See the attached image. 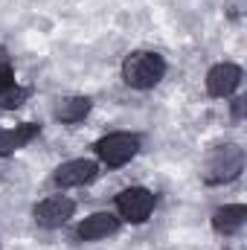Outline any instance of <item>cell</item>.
<instances>
[{"label": "cell", "instance_id": "cell-1", "mask_svg": "<svg viewBox=\"0 0 247 250\" xmlns=\"http://www.w3.org/2000/svg\"><path fill=\"white\" fill-rule=\"evenodd\" d=\"M166 76V59L151 50H134L123 62V82L134 90H151Z\"/></svg>", "mask_w": 247, "mask_h": 250}, {"label": "cell", "instance_id": "cell-2", "mask_svg": "<svg viewBox=\"0 0 247 250\" xmlns=\"http://www.w3.org/2000/svg\"><path fill=\"white\" fill-rule=\"evenodd\" d=\"M242 169H245V148L236 146V143H227V146H218L206 154L201 178L209 187H221V184L236 181L242 175Z\"/></svg>", "mask_w": 247, "mask_h": 250}, {"label": "cell", "instance_id": "cell-3", "mask_svg": "<svg viewBox=\"0 0 247 250\" xmlns=\"http://www.w3.org/2000/svg\"><path fill=\"white\" fill-rule=\"evenodd\" d=\"M93 148H96V154H99V160H102L105 166L120 169V166L131 163V160L137 157V151H140V137H137V134H128V131H114V134L96 140Z\"/></svg>", "mask_w": 247, "mask_h": 250}, {"label": "cell", "instance_id": "cell-4", "mask_svg": "<svg viewBox=\"0 0 247 250\" xmlns=\"http://www.w3.org/2000/svg\"><path fill=\"white\" fill-rule=\"evenodd\" d=\"M157 207V195L145 187H128L117 195V212L120 221L128 224H145Z\"/></svg>", "mask_w": 247, "mask_h": 250}, {"label": "cell", "instance_id": "cell-5", "mask_svg": "<svg viewBox=\"0 0 247 250\" xmlns=\"http://www.w3.org/2000/svg\"><path fill=\"white\" fill-rule=\"evenodd\" d=\"M73 212H76V201H70L67 195H50V198L35 204L32 218L44 230H59V227H64L73 218Z\"/></svg>", "mask_w": 247, "mask_h": 250}, {"label": "cell", "instance_id": "cell-6", "mask_svg": "<svg viewBox=\"0 0 247 250\" xmlns=\"http://www.w3.org/2000/svg\"><path fill=\"white\" fill-rule=\"evenodd\" d=\"M242 67L233 62H221L215 64V67H209V73H206V93L212 96V99H227V96H233L236 90H239V84H242Z\"/></svg>", "mask_w": 247, "mask_h": 250}, {"label": "cell", "instance_id": "cell-7", "mask_svg": "<svg viewBox=\"0 0 247 250\" xmlns=\"http://www.w3.org/2000/svg\"><path fill=\"white\" fill-rule=\"evenodd\" d=\"M96 175H99V163H93L87 157H76V160L62 163L53 172V184L62 189H76V187H84V184L96 181Z\"/></svg>", "mask_w": 247, "mask_h": 250}, {"label": "cell", "instance_id": "cell-8", "mask_svg": "<svg viewBox=\"0 0 247 250\" xmlns=\"http://www.w3.org/2000/svg\"><path fill=\"white\" fill-rule=\"evenodd\" d=\"M117 230H120V215L102 209V212H90L87 218H82L79 227H76V236L82 242H99V239L114 236Z\"/></svg>", "mask_w": 247, "mask_h": 250}, {"label": "cell", "instance_id": "cell-9", "mask_svg": "<svg viewBox=\"0 0 247 250\" xmlns=\"http://www.w3.org/2000/svg\"><path fill=\"white\" fill-rule=\"evenodd\" d=\"M38 134H41L38 123H21L15 128H0V157H12L15 151L26 148Z\"/></svg>", "mask_w": 247, "mask_h": 250}, {"label": "cell", "instance_id": "cell-10", "mask_svg": "<svg viewBox=\"0 0 247 250\" xmlns=\"http://www.w3.org/2000/svg\"><path fill=\"white\" fill-rule=\"evenodd\" d=\"M247 221V207L245 204H224L212 212V230L218 236H233L245 227Z\"/></svg>", "mask_w": 247, "mask_h": 250}, {"label": "cell", "instance_id": "cell-11", "mask_svg": "<svg viewBox=\"0 0 247 250\" xmlns=\"http://www.w3.org/2000/svg\"><path fill=\"white\" fill-rule=\"evenodd\" d=\"M90 108H93V102L87 96H62L56 102V120L64 125H76L90 114Z\"/></svg>", "mask_w": 247, "mask_h": 250}, {"label": "cell", "instance_id": "cell-12", "mask_svg": "<svg viewBox=\"0 0 247 250\" xmlns=\"http://www.w3.org/2000/svg\"><path fill=\"white\" fill-rule=\"evenodd\" d=\"M26 99H29V90H26L23 84H18V82L0 87V108H3V111H15V108H21Z\"/></svg>", "mask_w": 247, "mask_h": 250}, {"label": "cell", "instance_id": "cell-13", "mask_svg": "<svg viewBox=\"0 0 247 250\" xmlns=\"http://www.w3.org/2000/svg\"><path fill=\"white\" fill-rule=\"evenodd\" d=\"M12 82H15V67H12L9 53L0 47V87H6V84H12Z\"/></svg>", "mask_w": 247, "mask_h": 250}, {"label": "cell", "instance_id": "cell-14", "mask_svg": "<svg viewBox=\"0 0 247 250\" xmlns=\"http://www.w3.org/2000/svg\"><path fill=\"white\" fill-rule=\"evenodd\" d=\"M242 114H245V99L239 96V99H233V117L242 120Z\"/></svg>", "mask_w": 247, "mask_h": 250}]
</instances>
